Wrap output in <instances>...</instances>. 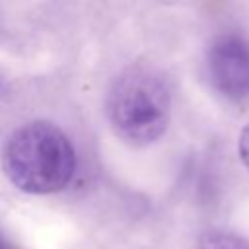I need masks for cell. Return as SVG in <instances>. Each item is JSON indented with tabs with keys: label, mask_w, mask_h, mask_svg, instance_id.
<instances>
[{
	"label": "cell",
	"mask_w": 249,
	"mask_h": 249,
	"mask_svg": "<svg viewBox=\"0 0 249 249\" xmlns=\"http://www.w3.org/2000/svg\"><path fill=\"white\" fill-rule=\"evenodd\" d=\"M2 169L16 189L29 195H51L72 181L76 154L68 136L54 123L31 121L6 140Z\"/></svg>",
	"instance_id": "obj_1"
},
{
	"label": "cell",
	"mask_w": 249,
	"mask_h": 249,
	"mask_svg": "<svg viewBox=\"0 0 249 249\" xmlns=\"http://www.w3.org/2000/svg\"><path fill=\"white\" fill-rule=\"evenodd\" d=\"M237 152H239V158H241L243 165L249 169V123L243 126V130H241V134H239Z\"/></svg>",
	"instance_id": "obj_5"
},
{
	"label": "cell",
	"mask_w": 249,
	"mask_h": 249,
	"mask_svg": "<svg viewBox=\"0 0 249 249\" xmlns=\"http://www.w3.org/2000/svg\"><path fill=\"white\" fill-rule=\"evenodd\" d=\"M208 72L224 97L231 101L249 97V43L233 33L218 37L208 53Z\"/></svg>",
	"instance_id": "obj_3"
},
{
	"label": "cell",
	"mask_w": 249,
	"mask_h": 249,
	"mask_svg": "<svg viewBox=\"0 0 249 249\" xmlns=\"http://www.w3.org/2000/svg\"><path fill=\"white\" fill-rule=\"evenodd\" d=\"M107 117L113 130L128 144L148 146L163 136L171 117L165 80L152 68L132 66L111 86Z\"/></svg>",
	"instance_id": "obj_2"
},
{
	"label": "cell",
	"mask_w": 249,
	"mask_h": 249,
	"mask_svg": "<svg viewBox=\"0 0 249 249\" xmlns=\"http://www.w3.org/2000/svg\"><path fill=\"white\" fill-rule=\"evenodd\" d=\"M0 249H8V245H6V243H4L2 239H0Z\"/></svg>",
	"instance_id": "obj_6"
},
{
	"label": "cell",
	"mask_w": 249,
	"mask_h": 249,
	"mask_svg": "<svg viewBox=\"0 0 249 249\" xmlns=\"http://www.w3.org/2000/svg\"><path fill=\"white\" fill-rule=\"evenodd\" d=\"M196 249H249V245L241 235L214 228V230H206L198 237Z\"/></svg>",
	"instance_id": "obj_4"
}]
</instances>
